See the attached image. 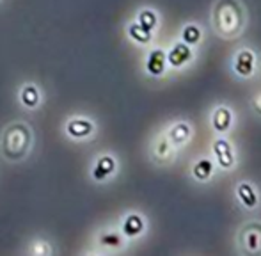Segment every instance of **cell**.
<instances>
[{
    "mask_svg": "<svg viewBox=\"0 0 261 256\" xmlns=\"http://www.w3.org/2000/svg\"><path fill=\"white\" fill-rule=\"evenodd\" d=\"M66 132H68L69 137H73V139H86L94 132V125L89 119L75 118L66 125Z\"/></svg>",
    "mask_w": 261,
    "mask_h": 256,
    "instance_id": "obj_1",
    "label": "cell"
},
{
    "mask_svg": "<svg viewBox=\"0 0 261 256\" xmlns=\"http://www.w3.org/2000/svg\"><path fill=\"white\" fill-rule=\"evenodd\" d=\"M165 57H167L169 64L174 66V68H179V66H183L192 59V50L189 48L187 43H176Z\"/></svg>",
    "mask_w": 261,
    "mask_h": 256,
    "instance_id": "obj_2",
    "label": "cell"
},
{
    "mask_svg": "<svg viewBox=\"0 0 261 256\" xmlns=\"http://www.w3.org/2000/svg\"><path fill=\"white\" fill-rule=\"evenodd\" d=\"M213 151L217 155V160L222 167L229 169V167L234 166V155L233 149H231V144L226 141V139H217L215 144H213Z\"/></svg>",
    "mask_w": 261,
    "mask_h": 256,
    "instance_id": "obj_3",
    "label": "cell"
},
{
    "mask_svg": "<svg viewBox=\"0 0 261 256\" xmlns=\"http://www.w3.org/2000/svg\"><path fill=\"white\" fill-rule=\"evenodd\" d=\"M114 171H116V160L110 155H103L98 159L96 166H94V169H93V176H94V180L101 182V180H105V178H109Z\"/></svg>",
    "mask_w": 261,
    "mask_h": 256,
    "instance_id": "obj_4",
    "label": "cell"
},
{
    "mask_svg": "<svg viewBox=\"0 0 261 256\" xmlns=\"http://www.w3.org/2000/svg\"><path fill=\"white\" fill-rule=\"evenodd\" d=\"M234 69L242 76L252 75V69H254V54L251 50H242L237 56V61H234Z\"/></svg>",
    "mask_w": 261,
    "mask_h": 256,
    "instance_id": "obj_5",
    "label": "cell"
},
{
    "mask_svg": "<svg viewBox=\"0 0 261 256\" xmlns=\"http://www.w3.org/2000/svg\"><path fill=\"white\" fill-rule=\"evenodd\" d=\"M165 61H167V57H165V52L160 48H155L151 54L148 56V63H146V69H148L151 75H162L165 69Z\"/></svg>",
    "mask_w": 261,
    "mask_h": 256,
    "instance_id": "obj_6",
    "label": "cell"
},
{
    "mask_svg": "<svg viewBox=\"0 0 261 256\" xmlns=\"http://www.w3.org/2000/svg\"><path fill=\"white\" fill-rule=\"evenodd\" d=\"M144 232V219L139 214H130L126 215L123 222V233L128 237H137Z\"/></svg>",
    "mask_w": 261,
    "mask_h": 256,
    "instance_id": "obj_7",
    "label": "cell"
},
{
    "mask_svg": "<svg viewBox=\"0 0 261 256\" xmlns=\"http://www.w3.org/2000/svg\"><path fill=\"white\" fill-rule=\"evenodd\" d=\"M20 100L21 104L27 109H36L41 101V96H39V89L34 86V84H27V86L21 87L20 91Z\"/></svg>",
    "mask_w": 261,
    "mask_h": 256,
    "instance_id": "obj_8",
    "label": "cell"
},
{
    "mask_svg": "<svg viewBox=\"0 0 261 256\" xmlns=\"http://www.w3.org/2000/svg\"><path fill=\"white\" fill-rule=\"evenodd\" d=\"M231 119H233V116H231V111L227 107H219L215 112H213V126H215L217 132H226L227 128L231 126Z\"/></svg>",
    "mask_w": 261,
    "mask_h": 256,
    "instance_id": "obj_9",
    "label": "cell"
},
{
    "mask_svg": "<svg viewBox=\"0 0 261 256\" xmlns=\"http://www.w3.org/2000/svg\"><path fill=\"white\" fill-rule=\"evenodd\" d=\"M237 194H238V197H240V201L245 204V207L254 208L256 204H258V196H256L254 189H252L249 184H240V185H238Z\"/></svg>",
    "mask_w": 261,
    "mask_h": 256,
    "instance_id": "obj_10",
    "label": "cell"
},
{
    "mask_svg": "<svg viewBox=\"0 0 261 256\" xmlns=\"http://www.w3.org/2000/svg\"><path fill=\"white\" fill-rule=\"evenodd\" d=\"M128 34H130V38L134 39V41L141 43V45H146V43L151 41L153 34L151 31H148V29H144L142 25H139L137 21L135 23H132L130 27H128Z\"/></svg>",
    "mask_w": 261,
    "mask_h": 256,
    "instance_id": "obj_11",
    "label": "cell"
},
{
    "mask_svg": "<svg viewBox=\"0 0 261 256\" xmlns=\"http://www.w3.org/2000/svg\"><path fill=\"white\" fill-rule=\"evenodd\" d=\"M169 137H171V141L176 142V144H183V142H187V139L190 137V126L187 125V123H178V125H174L171 128Z\"/></svg>",
    "mask_w": 261,
    "mask_h": 256,
    "instance_id": "obj_12",
    "label": "cell"
},
{
    "mask_svg": "<svg viewBox=\"0 0 261 256\" xmlns=\"http://www.w3.org/2000/svg\"><path fill=\"white\" fill-rule=\"evenodd\" d=\"M212 173H213V166H212V162H210L208 159L197 160L196 166H194V176H196L197 180H201V182L208 180V178L212 176Z\"/></svg>",
    "mask_w": 261,
    "mask_h": 256,
    "instance_id": "obj_13",
    "label": "cell"
},
{
    "mask_svg": "<svg viewBox=\"0 0 261 256\" xmlns=\"http://www.w3.org/2000/svg\"><path fill=\"white\" fill-rule=\"evenodd\" d=\"M181 39H183V43H187V45H196V43H199V39H201V29L192 23L187 25V27L181 31Z\"/></svg>",
    "mask_w": 261,
    "mask_h": 256,
    "instance_id": "obj_14",
    "label": "cell"
},
{
    "mask_svg": "<svg viewBox=\"0 0 261 256\" xmlns=\"http://www.w3.org/2000/svg\"><path fill=\"white\" fill-rule=\"evenodd\" d=\"M156 14H155V11H151V9H144V11H141V14H139V20H137V23L139 25H142L144 29H148V31H151L153 32V29L156 27Z\"/></svg>",
    "mask_w": 261,
    "mask_h": 256,
    "instance_id": "obj_15",
    "label": "cell"
},
{
    "mask_svg": "<svg viewBox=\"0 0 261 256\" xmlns=\"http://www.w3.org/2000/svg\"><path fill=\"white\" fill-rule=\"evenodd\" d=\"M100 244L109 246V247H121L123 246V239H121L117 233L109 232V233H103V235L100 237Z\"/></svg>",
    "mask_w": 261,
    "mask_h": 256,
    "instance_id": "obj_16",
    "label": "cell"
},
{
    "mask_svg": "<svg viewBox=\"0 0 261 256\" xmlns=\"http://www.w3.org/2000/svg\"><path fill=\"white\" fill-rule=\"evenodd\" d=\"M167 153H169V141H167V139H162V141L158 142V146H156V155L164 157V155H167Z\"/></svg>",
    "mask_w": 261,
    "mask_h": 256,
    "instance_id": "obj_17",
    "label": "cell"
}]
</instances>
